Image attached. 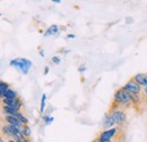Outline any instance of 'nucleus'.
<instances>
[{"mask_svg":"<svg viewBox=\"0 0 147 142\" xmlns=\"http://www.w3.org/2000/svg\"><path fill=\"white\" fill-rule=\"evenodd\" d=\"M112 102L117 104L119 107H121L123 110H127L129 108H132V101H131V94L128 93L127 91L119 88L115 90L113 94V100Z\"/></svg>","mask_w":147,"mask_h":142,"instance_id":"obj_1","label":"nucleus"},{"mask_svg":"<svg viewBox=\"0 0 147 142\" xmlns=\"http://www.w3.org/2000/svg\"><path fill=\"white\" fill-rule=\"evenodd\" d=\"M109 113L112 116L114 123H115V126L118 127H123L126 122H127V116H126V110H123L121 107H119L117 104L112 102L111 104L110 108H109Z\"/></svg>","mask_w":147,"mask_h":142,"instance_id":"obj_2","label":"nucleus"},{"mask_svg":"<svg viewBox=\"0 0 147 142\" xmlns=\"http://www.w3.org/2000/svg\"><path fill=\"white\" fill-rule=\"evenodd\" d=\"M9 65L13 66V67H15V68H17L23 74H27L33 64L27 58H15V59H13V60L9 61Z\"/></svg>","mask_w":147,"mask_h":142,"instance_id":"obj_3","label":"nucleus"},{"mask_svg":"<svg viewBox=\"0 0 147 142\" xmlns=\"http://www.w3.org/2000/svg\"><path fill=\"white\" fill-rule=\"evenodd\" d=\"M121 132H122V128H121V127L114 126V127H111L109 130H103V131H101V132L98 133V135L96 137V139L100 140V141L113 140V139L117 138Z\"/></svg>","mask_w":147,"mask_h":142,"instance_id":"obj_4","label":"nucleus"},{"mask_svg":"<svg viewBox=\"0 0 147 142\" xmlns=\"http://www.w3.org/2000/svg\"><path fill=\"white\" fill-rule=\"evenodd\" d=\"M121 88L125 90V91H127L128 93H131V94H136V96H144V92H143V90L144 89H143L138 83H136L132 79L128 80V81L125 83V85H122Z\"/></svg>","mask_w":147,"mask_h":142,"instance_id":"obj_5","label":"nucleus"},{"mask_svg":"<svg viewBox=\"0 0 147 142\" xmlns=\"http://www.w3.org/2000/svg\"><path fill=\"white\" fill-rule=\"evenodd\" d=\"M0 131H1V134L5 135V137H7L8 139L10 138V139H15L16 140L18 138V135H20V128L15 127V126L9 124L2 125L1 128H0Z\"/></svg>","mask_w":147,"mask_h":142,"instance_id":"obj_6","label":"nucleus"},{"mask_svg":"<svg viewBox=\"0 0 147 142\" xmlns=\"http://www.w3.org/2000/svg\"><path fill=\"white\" fill-rule=\"evenodd\" d=\"M2 106L11 107V108L20 111V109L23 107V101L19 98H16V99H2Z\"/></svg>","mask_w":147,"mask_h":142,"instance_id":"obj_7","label":"nucleus"},{"mask_svg":"<svg viewBox=\"0 0 147 142\" xmlns=\"http://www.w3.org/2000/svg\"><path fill=\"white\" fill-rule=\"evenodd\" d=\"M131 79H132L136 83H138L143 89L147 88V73H138V74H135Z\"/></svg>","mask_w":147,"mask_h":142,"instance_id":"obj_8","label":"nucleus"},{"mask_svg":"<svg viewBox=\"0 0 147 142\" xmlns=\"http://www.w3.org/2000/svg\"><path fill=\"white\" fill-rule=\"evenodd\" d=\"M114 126H115V123H114L112 116L110 115L109 111H107L105 115H104V117H103V121H102V127H103V130H109V128L114 127Z\"/></svg>","mask_w":147,"mask_h":142,"instance_id":"obj_9","label":"nucleus"},{"mask_svg":"<svg viewBox=\"0 0 147 142\" xmlns=\"http://www.w3.org/2000/svg\"><path fill=\"white\" fill-rule=\"evenodd\" d=\"M5 121H6V123L9 125H13V126H15V127H18V128H22L24 124L19 121L17 117H15V116H10V115H5Z\"/></svg>","mask_w":147,"mask_h":142,"instance_id":"obj_10","label":"nucleus"},{"mask_svg":"<svg viewBox=\"0 0 147 142\" xmlns=\"http://www.w3.org/2000/svg\"><path fill=\"white\" fill-rule=\"evenodd\" d=\"M16 98H18V93L13 88H9L8 90H6L5 93H3V99H16Z\"/></svg>","mask_w":147,"mask_h":142,"instance_id":"obj_11","label":"nucleus"},{"mask_svg":"<svg viewBox=\"0 0 147 142\" xmlns=\"http://www.w3.org/2000/svg\"><path fill=\"white\" fill-rule=\"evenodd\" d=\"M60 32V27L58 26V25H51V26H49L48 27V30L44 32V36H55V34H58Z\"/></svg>","mask_w":147,"mask_h":142,"instance_id":"obj_12","label":"nucleus"},{"mask_svg":"<svg viewBox=\"0 0 147 142\" xmlns=\"http://www.w3.org/2000/svg\"><path fill=\"white\" fill-rule=\"evenodd\" d=\"M2 113L5 114V115H10V116H17L18 115V110H16V109H14V108H11V107H8V106H2Z\"/></svg>","mask_w":147,"mask_h":142,"instance_id":"obj_13","label":"nucleus"},{"mask_svg":"<svg viewBox=\"0 0 147 142\" xmlns=\"http://www.w3.org/2000/svg\"><path fill=\"white\" fill-rule=\"evenodd\" d=\"M20 134L24 135L25 138H30L31 134H32V131H31L30 126H28V125H24V126L20 128Z\"/></svg>","mask_w":147,"mask_h":142,"instance_id":"obj_14","label":"nucleus"},{"mask_svg":"<svg viewBox=\"0 0 147 142\" xmlns=\"http://www.w3.org/2000/svg\"><path fill=\"white\" fill-rule=\"evenodd\" d=\"M45 105H47V94L43 93L41 97V102H40V113L43 114L44 109H45Z\"/></svg>","mask_w":147,"mask_h":142,"instance_id":"obj_15","label":"nucleus"},{"mask_svg":"<svg viewBox=\"0 0 147 142\" xmlns=\"http://www.w3.org/2000/svg\"><path fill=\"white\" fill-rule=\"evenodd\" d=\"M9 88H10V84H9L8 82L2 81V83H1V85H0V91H2V92L5 93V91H6V90H8Z\"/></svg>","mask_w":147,"mask_h":142,"instance_id":"obj_16","label":"nucleus"},{"mask_svg":"<svg viewBox=\"0 0 147 142\" xmlns=\"http://www.w3.org/2000/svg\"><path fill=\"white\" fill-rule=\"evenodd\" d=\"M43 119H44V123H45V125L51 124V123L55 121V118H53L52 116H49V115H45V116L43 117Z\"/></svg>","mask_w":147,"mask_h":142,"instance_id":"obj_17","label":"nucleus"},{"mask_svg":"<svg viewBox=\"0 0 147 142\" xmlns=\"http://www.w3.org/2000/svg\"><path fill=\"white\" fill-rule=\"evenodd\" d=\"M51 61H52V64L58 65V64H60V63H61V58H60L59 56H53V57H52V59H51Z\"/></svg>","mask_w":147,"mask_h":142,"instance_id":"obj_18","label":"nucleus"},{"mask_svg":"<svg viewBox=\"0 0 147 142\" xmlns=\"http://www.w3.org/2000/svg\"><path fill=\"white\" fill-rule=\"evenodd\" d=\"M78 71L80 72V73H83V72H85V71H86V66H85V65H80V67L78 68Z\"/></svg>","mask_w":147,"mask_h":142,"instance_id":"obj_19","label":"nucleus"},{"mask_svg":"<svg viewBox=\"0 0 147 142\" xmlns=\"http://www.w3.org/2000/svg\"><path fill=\"white\" fill-rule=\"evenodd\" d=\"M75 38H76L75 34H68V36H67V39H75Z\"/></svg>","mask_w":147,"mask_h":142,"instance_id":"obj_20","label":"nucleus"},{"mask_svg":"<svg viewBox=\"0 0 147 142\" xmlns=\"http://www.w3.org/2000/svg\"><path fill=\"white\" fill-rule=\"evenodd\" d=\"M49 73V66H45V68H44V75H47Z\"/></svg>","mask_w":147,"mask_h":142,"instance_id":"obj_21","label":"nucleus"},{"mask_svg":"<svg viewBox=\"0 0 147 142\" xmlns=\"http://www.w3.org/2000/svg\"><path fill=\"white\" fill-rule=\"evenodd\" d=\"M143 92H144V98L147 99V88H145V89L143 90Z\"/></svg>","mask_w":147,"mask_h":142,"instance_id":"obj_22","label":"nucleus"},{"mask_svg":"<svg viewBox=\"0 0 147 142\" xmlns=\"http://www.w3.org/2000/svg\"><path fill=\"white\" fill-rule=\"evenodd\" d=\"M6 142H17V141H16L15 139H10V138H9V139H7V140H6Z\"/></svg>","mask_w":147,"mask_h":142,"instance_id":"obj_23","label":"nucleus"},{"mask_svg":"<svg viewBox=\"0 0 147 142\" xmlns=\"http://www.w3.org/2000/svg\"><path fill=\"white\" fill-rule=\"evenodd\" d=\"M0 142H6V140L3 139V135H2V134H0Z\"/></svg>","mask_w":147,"mask_h":142,"instance_id":"obj_24","label":"nucleus"},{"mask_svg":"<svg viewBox=\"0 0 147 142\" xmlns=\"http://www.w3.org/2000/svg\"><path fill=\"white\" fill-rule=\"evenodd\" d=\"M40 55H41L42 57H44V51H43L42 49H40Z\"/></svg>","mask_w":147,"mask_h":142,"instance_id":"obj_25","label":"nucleus"},{"mask_svg":"<svg viewBox=\"0 0 147 142\" xmlns=\"http://www.w3.org/2000/svg\"><path fill=\"white\" fill-rule=\"evenodd\" d=\"M0 99H1V100L3 99V92H2V91H0Z\"/></svg>","mask_w":147,"mask_h":142,"instance_id":"obj_26","label":"nucleus"},{"mask_svg":"<svg viewBox=\"0 0 147 142\" xmlns=\"http://www.w3.org/2000/svg\"><path fill=\"white\" fill-rule=\"evenodd\" d=\"M55 3H60V0H53Z\"/></svg>","mask_w":147,"mask_h":142,"instance_id":"obj_27","label":"nucleus"},{"mask_svg":"<svg viewBox=\"0 0 147 142\" xmlns=\"http://www.w3.org/2000/svg\"><path fill=\"white\" fill-rule=\"evenodd\" d=\"M16 141H17V142H23L22 140H16Z\"/></svg>","mask_w":147,"mask_h":142,"instance_id":"obj_28","label":"nucleus"},{"mask_svg":"<svg viewBox=\"0 0 147 142\" xmlns=\"http://www.w3.org/2000/svg\"><path fill=\"white\" fill-rule=\"evenodd\" d=\"M1 83H2V81H1V80H0V85H1Z\"/></svg>","mask_w":147,"mask_h":142,"instance_id":"obj_29","label":"nucleus"},{"mask_svg":"<svg viewBox=\"0 0 147 142\" xmlns=\"http://www.w3.org/2000/svg\"><path fill=\"white\" fill-rule=\"evenodd\" d=\"M0 16H1V13H0Z\"/></svg>","mask_w":147,"mask_h":142,"instance_id":"obj_30","label":"nucleus"},{"mask_svg":"<svg viewBox=\"0 0 147 142\" xmlns=\"http://www.w3.org/2000/svg\"><path fill=\"white\" fill-rule=\"evenodd\" d=\"M118 142H119V141H118Z\"/></svg>","mask_w":147,"mask_h":142,"instance_id":"obj_31","label":"nucleus"}]
</instances>
